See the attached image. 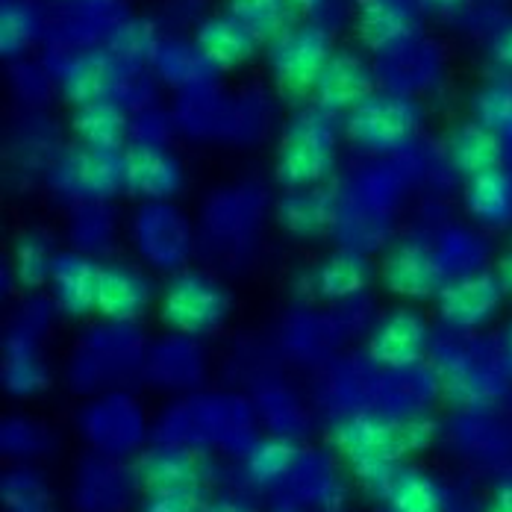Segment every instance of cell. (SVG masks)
I'll return each mask as SVG.
<instances>
[{
    "label": "cell",
    "instance_id": "6da1fadb",
    "mask_svg": "<svg viewBox=\"0 0 512 512\" xmlns=\"http://www.w3.org/2000/svg\"><path fill=\"white\" fill-rule=\"evenodd\" d=\"M333 448L348 460L357 480L377 498L386 495V486L404 457H410L404 436V415L392 412H357L339 421L330 433Z\"/></svg>",
    "mask_w": 512,
    "mask_h": 512
},
{
    "label": "cell",
    "instance_id": "7a4b0ae2",
    "mask_svg": "<svg viewBox=\"0 0 512 512\" xmlns=\"http://www.w3.org/2000/svg\"><path fill=\"white\" fill-rule=\"evenodd\" d=\"M336 156L339 127L330 112L312 103L286 124L274 156V177L283 189L318 186L333 174Z\"/></svg>",
    "mask_w": 512,
    "mask_h": 512
},
{
    "label": "cell",
    "instance_id": "3957f363",
    "mask_svg": "<svg viewBox=\"0 0 512 512\" xmlns=\"http://www.w3.org/2000/svg\"><path fill=\"white\" fill-rule=\"evenodd\" d=\"M418 124H421V109L415 98L377 89L348 112L345 133L365 154L392 156L410 148Z\"/></svg>",
    "mask_w": 512,
    "mask_h": 512
},
{
    "label": "cell",
    "instance_id": "277c9868",
    "mask_svg": "<svg viewBox=\"0 0 512 512\" xmlns=\"http://www.w3.org/2000/svg\"><path fill=\"white\" fill-rule=\"evenodd\" d=\"M333 53H336L333 36L318 18L289 24L277 39L268 42V68H271L274 86L286 98L312 95Z\"/></svg>",
    "mask_w": 512,
    "mask_h": 512
},
{
    "label": "cell",
    "instance_id": "5b68a950",
    "mask_svg": "<svg viewBox=\"0 0 512 512\" xmlns=\"http://www.w3.org/2000/svg\"><path fill=\"white\" fill-rule=\"evenodd\" d=\"M230 315V295L227 289L206 271L183 268L177 271L165 292L159 318L171 333L198 339L215 333Z\"/></svg>",
    "mask_w": 512,
    "mask_h": 512
},
{
    "label": "cell",
    "instance_id": "8992f818",
    "mask_svg": "<svg viewBox=\"0 0 512 512\" xmlns=\"http://www.w3.org/2000/svg\"><path fill=\"white\" fill-rule=\"evenodd\" d=\"M48 186L53 198L71 206L109 201L124 189V159L121 151H101L86 145L62 148L48 168Z\"/></svg>",
    "mask_w": 512,
    "mask_h": 512
},
{
    "label": "cell",
    "instance_id": "52a82bcc",
    "mask_svg": "<svg viewBox=\"0 0 512 512\" xmlns=\"http://www.w3.org/2000/svg\"><path fill=\"white\" fill-rule=\"evenodd\" d=\"M130 236L139 256L156 271L177 274L198 251V239L189 218L168 201H148L139 206L130 224Z\"/></svg>",
    "mask_w": 512,
    "mask_h": 512
},
{
    "label": "cell",
    "instance_id": "ba28073f",
    "mask_svg": "<svg viewBox=\"0 0 512 512\" xmlns=\"http://www.w3.org/2000/svg\"><path fill=\"white\" fill-rule=\"evenodd\" d=\"M265 212V198L259 186H233L218 189L204 204L201 218V245L212 248L215 254H236L251 245Z\"/></svg>",
    "mask_w": 512,
    "mask_h": 512
},
{
    "label": "cell",
    "instance_id": "9c48e42d",
    "mask_svg": "<svg viewBox=\"0 0 512 512\" xmlns=\"http://www.w3.org/2000/svg\"><path fill=\"white\" fill-rule=\"evenodd\" d=\"M56 312L51 301H36L15 318L6 330V357H3V386L15 398L39 395L48 386V365L42 359V336L48 330V315Z\"/></svg>",
    "mask_w": 512,
    "mask_h": 512
},
{
    "label": "cell",
    "instance_id": "30bf717a",
    "mask_svg": "<svg viewBox=\"0 0 512 512\" xmlns=\"http://www.w3.org/2000/svg\"><path fill=\"white\" fill-rule=\"evenodd\" d=\"M507 289L498 277V271H465L451 277L442 292L436 295L439 304V318L454 330V333H471L480 330L495 318L501 309Z\"/></svg>",
    "mask_w": 512,
    "mask_h": 512
},
{
    "label": "cell",
    "instance_id": "8fae6325",
    "mask_svg": "<svg viewBox=\"0 0 512 512\" xmlns=\"http://www.w3.org/2000/svg\"><path fill=\"white\" fill-rule=\"evenodd\" d=\"M433 336L427 318L410 307H395L383 312L368 336V357L380 368L398 371V368H412L421 365L430 354Z\"/></svg>",
    "mask_w": 512,
    "mask_h": 512
},
{
    "label": "cell",
    "instance_id": "7c38bea8",
    "mask_svg": "<svg viewBox=\"0 0 512 512\" xmlns=\"http://www.w3.org/2000/svg\"><path fill=\"white\" fill-rule=\"evenodd\" d=\"M380 277L392 295L407 298V301L436 298L442 286L448 283V274L436 256L433 242H421V239H407L395 245L383 259Z\"/></svg>",
    "mask_w": 512,
    "mask_h": 512
},
{
    "label": "cell",
    "instance_id": "4fadbf2b",
    "mask_svg": "<svg viewBox=\"0 0 512 512\" xmlns=\"http://www.w3.org/2000/svg\"><path fill=\"white\" fill-rule=\"evenodd\" d=\"M124 192L148 201H171L183 189V165L168 151V145L130 142L124 151Z\"/></svg>",
    "mask_w": 512,
    "mask_h": 512
},
{
    "label": "cell",
    "instance_id": "5bb4252c",
    "mask_svg": "<svg viewBox=\"0 0 512 512\" xmlns=\"http://www.w3.org/2000/svg\"><path fill=\"white\" fill-rule=\"evenodd\" d=\"M133 474L145 492H201L206 483V462L198 448L165 442L148 448L136 462Z\"/></svg>",
    "mask_w": 512,
    "mask_h": 512
},
{
    "label": "cell",
    "instance_id": "9a60e30c",
    "mask_svg": "<svg viewBox=\"0 0 512 512\" xmlns=\"http://www.w3.org/2000/svg\"><path fill=\"white\" fill-rule=\"evenodd\" d=\"M374 92H377V74L371 62L357 51H336L312 89V101L330 115L339 112L348 115L357 103Z\"/></svg>",
    "mask_w": 512,
    "mask_h": 512
},
{
    "label": "cell",
    "instance_id": "2e32d148",
    "mask_svg": "<svg viewBox=\"0 0 512 512\" xmlns=\"http://www.w3.org/2000/svg\"><path fill=\"white\" fill-rule=\"evenodd\" d=\"M118 77H121V62L106 48H86V51L71 53L53 71V80H56L62 98L71 106L112 98Z\"/></svg>",
    "mask_w": 512,
    "mask_h": 512
},
{
    "label": "cell",
    "instance_id": "e0dca14e",
    "mask_svg": "<svg viewBox=\"0 0 512 512\" xmlns=\"http://www.w3.org/2000/svg\"><path fill=\"white\" fill-rule=\"evenodd\" d=\"M98 286H101V259L80 254V251H62L56 254L51 280V304L56 312L68 318H86L98 309Z\"/></svg>",
    "mask_w": 512,
    "mask_h": 512
},
{
    "label": "cell",
    "instance_id": "ac0fdd59",
    "mask_svg": "<svg viewBox=\"0 0 512 512\" xmlns=\"http://www.w3.org/2000/svg\"><path fill=\"white\" fill-rule=\"evenodd\" d=\"M154 301L151 277L130 262H101L98 315L118 324H136Z\"/></svg>",
    "mask_w": 512,
    "mask_h": 512
},
{
    "label": "cell",
    "instance_id": "d6986e66",
    "mask_svg": "<svg viewBox=\"0 0 512 512\" xmlns=\"http://www.w3.org/2000/svg\"><path fill=\"white\" fill-rule=\"evenodd\" d=\"M418 3L412 0H357V36L371 53H389L415 39Z\"/></svg>",
    "mask_w": 512,
    "mask_h": 512
},
{
    "label": "cell",
    "instance_id": "ffe728a7",
    "mask_svg": "<svg viewBox=\"0 0 512 512\" xmlns=\"http://www.w3.org/2000/svg\"><path fill=\"white\" fill-rule=\"evenodd\" d=\"M339 206H342V195H336L333 189H324L318 183V186L286 189V195L274 206V215H277V224L289 236L315 239V236L336 230Z\"/></svg>",
    "mask_w": 512,
    "mask_h": 512
},
{
    "label": "cell",
    "instance_id": "44dd1931",
    "mask_svg": "<svg viewBox=\"0 0 512 512\" xmlns=\"http://www.w3.org/2000/svg\"><path fill=\"white\" fill-rule=\"evenodd\" d=\"M195 48L221 74V71H236L245 62H251L256 48H259V39L239 18H233L224 9V12H215L198 24Z\"/></svg>",
    "mask_w": 512,
    "mask_h": 512
},
{
    "label": "cell",
    "instance_id": "7402d4cb",
    "mask_svg": "<svg viewBox=\"0 0 512 512\" xmlns=\"http://www.w3.org/2000/svg\"><path fill=\"white\" fill-rule=\"evenodd\" d=\"M507 162V139L495 130H489L486 124L474 121H462L460 127L451 130L448 136V165L462 174L465 180L504 168Z\"/></svg>",
    "mask_w": 512,
    "mask_h": 512
},
{
    "label": "cell",
    "instance_id": "603a6c76",
    "mask_svg": "<svg viewBox=\"0 0 512 512\" xmlns=\"http://www.w3.org/2000/svg\"><path fill=\"white\" fill-rule=\"evenodd\" d=\"M309 280H312V295L339 304L365 295V289L374 280V265L365 251L342 245L339 251L321 259V265L309 274Z\"/></svg>",
    "mask_w": 512,
    "mask_h": 512
},
{
    "label": "cell",
    "instance_id": "cb8c5ba5",
    "mask_svg": "<svg viewBox=\"0 0 512 512\" xmlns=\"http://www.w3.org/2000/svg\"><path fill=\"white\" fill-rule=\"evenodd\" d=\"M130 124L133 115L115 98L74 106L71 115L74 139L86 148H101V151H124L130 145Z\"/></svg>",
    "mask_w": 512,
    "mask_h": 512
},
{
    "label": "cell",
    "instance_id": "d4e9b609",
    "mask_svg": "<svg viewBox=\"0 0 512 512\" xmlns=\"http://www.w3.org/2000/svg\"><path fill=\"white\" fill-rule=\"evenodd\" d=\"M86 433L101 454H127L142 439V415L130 398H109L86 412Z\"/></svg>",
    "mask_w": 512,
    "mask_h": 512
},
{
    "label": "cell",
    "instance_id": "484cf974",
    "mask_svg": "<svg viewBox=\"0 0 512 512\" xmlns=\"http://www.w3.org/2000/svg\"><path fill=\"white\" fill-rule=\"evenodd\" d=\"M383 501L389 512H445L448 507V495L439 486V480L410 465H398Z\"/></svg>",
    "mask_w": 512,
    "mask_h": 512
},
{
    "label": "cell",
    "instance_id": "4316f807",
    "mask_svg": "<svg viewBox=\"0 0 512 512\" xmlns=\"http://www.w3.org/2000/svg\"><path fill=\"white\" fill-rule=\"evenodd\" d=\"M56 242L45 227H30L18 236L12 248V274L24 289H42L48 286L56 262Z\"/></svg>",
    "mask_w": 512,
    "mask_h": 512
},
{
    "label": "cell",
    "instance_id": "83f0119b",
    "mask_svg": "<svg viewBox=\"0 0 512 512\" xmlns=\"http://www.w3.org/2000/svg\"><path fill=\"white\" fill-rule=\"evenodd\" d=\"M465 206L480 224H507L512 218V177L504 168L471 177L465 186Z\"/></svg>",
    "mask_w": 512,
    "mask_h": 512
},
{
    "label": "cell",
    "instance_id": "f1b7e54d",
    "mask_svg": "<svg viewBox=\"0 0 512 512\" xmlns=\"http://www.w3.org/2000/svg\"><path fill=\"white\" fill-rule=\"evenodd\" d=\"M301 451L295 442H289L286 436H271V439H259L248 451H245V468L248 477L259 486H277L283 480H292V474L301 465Z\"/></svg>",
    "mask_w": 512,
    "mask_h": 512
},
{
    "label": "cell",
    "instance_id": "f546056e",
    "mask_svg": "<svg viewBox=\"0 0 512 512\" xmlns=\"http://www.w3.org/2000/svg\"><path fill=\"white\" fill-rule=\"evenodd\" d=\"M68 239H71V248L80 254L95 256V259L106 254L115 242V215L106 201L74 206L68 218Z\"/></svg>",
    "mask_w": 512,
    "mask_h": 512
},
{
    "label": "cell",
    "instance_id": "4dcf8cb0",
    "mask_svg": "<svg viewBox=\"0 0 512 512\" xmlns=\"http://www.w3.org/2000/svg\"><path fill=\"white\" fill-rule=\"evenodd\" d=\"M106 51L112 53L124 68H142L145 62H154L159 53L154 21L130 18V21L115 24V30L109 33Z\"/></svg>",
    "mask_w": 512,
    "mask_h": 512
},
{
    "label": "cell",
    "instance_id": "1f68e13d",
    "mask_svg": "<svg viewBox=\"0 0 512 512\" xmlns=\"http://www.w3.org/2000/svg\"><path fill=\"white\" fill-rule=\"evenodd\" d=\"M227 12L254 33L259 45L277 39L295 15L289 0H227Z\"/></svg>",
    "mask_w": 512,
    "mask_h": 512
},
{
    "label": "cell",
    "instance_id": "d6a6232c",
    "mask_svg": "<svg viewBox=\"0 0 512 512\" xmlns=\"http://www.w3.org/2000/svg\"><path fill=\"white\" fill-rule=\"evenodd\" d=\"M154 62L168 83H174V86H180L186 92L204 89L206 83L212 80V74H218L204 56L198 53L195 42H192V48H177V51H165L159 45V53H156Z\"/></svg>",
    "mask_w": 512,
    "mask_h": 512
},
{
    "label": "cell",
    "instance_id": "836d02e7",
    "mask_svg": "<svg viewBox=\"0 0 512 512\" xmlns=\"http://www.w3.org/2000/svg\"><path fill=\"white\" fill-rule=\"evenodd\" d=\"M474 118L504 139H512V77L489 80L474 95Z\"/></svg>",
    "mask_w": 512,
    "mask_h": 512
},
{
    "label": "cell",
    "instance_id": "e575fe53",
    "mask_svg": "<svg viewBox=\"0 0 512 512\" xmlns=\"http://www.w3.org/2000/svg\"><path fill=\"white\" fill-rule=\"evenodd\" d=\"M39 36L36 12L24 0H6L0 12V48L6 56H21Z\"/></svg>",
    "mask_w": 512,
    "mask_h": 512
},
{
    "label": "cell",
    "instance_id": "d590c367",
    "mask_svg": "<svg viewBox=\"0 0 512 512\" xmlns=\"http://www.w3.org/2000/svg\"><path fill=\"white\" fill-rule=\"evenodd\" d=\"M3 495L12 512H51V495L33 471H12L3 483Z\"/></svg>",
    "mask_w": 512,
    "mask_h": 512
},
{
    "label": "cell",
    "instance_id": "8d00e7d4",
    "mask_svg": "<svg viewBox=\"0 0 512 512\" xmlns=\"http://www.w3.org/2000/svg\"><path fill=\"white\" fill-rule=\"evenodd\" d=\"M177 130V118L168 112H159L156 106L142 109L133 115L130 124V142H154V145H168L171 133Z\"/></svg>",
    "mask_w": 512,
    "mask_h": 512
},
{
    "label": "cell",
    "instance_id": "74e56055",
    "mask_svg": "<svg viewBox=\"0 0 512 512\" xmlns=\"http://www.w3.org/2000/svg\"><path fill=\"white\" fill-rule=\"evenodd\" d=\"M201 492H148L142 512H204Z\"/></svg>",
    "mask_w": 512,
    "mask_h": 512
},
{
    "label": "cell",
    "instance_id": "f35d334b",
    "mask_svg": "<svg viewBox=\"0 0 512 512\" xmlns=\"http://www.w3.org/2000/svg\"><path fill=\"white\" fill-rule=\"evenodd\" d=\"M492 59H495L501 68L512 71V24L501 27V30L495 33V39H492Z\"/></svg>",
    "mask_w": 512,
    "mask_h": 512
},
{
    "label": "cell",
    "instance_id": "ab89813d",
    "mask_svg": "<svg viewBox=\"0 0 512 512\" xmlns=\"http://www.w3.org/2000/svg\"><path fill=\"white\" fill-rule=\"evenodd\" d=\"M204 512H256L245 498H239V495H224V498H218V501H212V504H206Z\"/></svg>",
    "mask_w": 512,
    "mask_h": 512
},
{
    "label": "cell",
    "instance_id": "60d3db41",
    "mask_svg": "<svg viewBox=\"0 0 512 512\" xmlns=\"http://www.w3.org/2000/svg\"><path fill=\"white\" fill-rule=\"evenodd\" d=\"M483 512H512V480L501 483V486L495 489L492 501L486 504V510Z\"/></svg>",
    "mask_w": 512,
    "mask_h": 512
},
{
    "label": "cell",
    "instance_id": "b9f144b4",
    "mask_svg": "<svg viewBox=\"0 0 512 512\" xmlns=\"http://www.w3.org/2000/svg\"><path fill=\"white\" fill-rule=\"evenodd\" d=\"M468 0H418L421 9L427 12H436V15H454L457 9H462Z\"/></svg>",
    "mask_w": 512,
    "mask_h": 512
},
{
    "label": "cell",
    "instance_id": "7bdbcfd3",
    "mask_svg": "<svg viewBox=\"0 0 512 512\" xmlns=\"http://www.w3.org/2000/svg\"><path fill=\"white\" fill-rule=\"evenodd\" d=\"M333 0H289V6L298 12V15H307V18H318Z\"/></svg>",
    "mask_w": 512,
    "mask_h": 512
},
{
    "label": "cell",
    "instance_id": "ee69618b",
    "mask_svg": "<svg viewBox=\"0 0 512 512\" xmlns=\"http://www.w3.org/2000/svg\"><path fill=\"white\" fill-rule=\"evenodd\" d=\"M498 277H501L504 289L512 295V254L501 256V262H498Z\"/></svg>",
    "mask_w": 512,
    "mask_h": 512
},
{
    "label": "cell",
    "instance_id": "f6af8a7d",
    "mask_svg": "<svg viewBox=\"0 0 512 512\" xmlns=\"http://www.w3.org/2000/svg\"><path fill=\"white\" fill-rule=\"evenodd\" d=\"M504 348H507V362H510V368H512V324L507 327V339H504Z\"/></svg>",
    "mask_w": 512,
    "mask_h": 512
},
{
    "label": "cell",
    "instance_id": "bcb514c9",
    "mask_svg": "<svg viewBox=\"0 0 512 512\" xmlns=\"http://www.w3.org/2000/svg\"><path fill=\"white\" fill-rule=\"evenodd\" d=\"M71 3H80V0H71Z\"/></svg>",
    "mask_w": 512,
    "mask_h": 512
}]
</instances>
